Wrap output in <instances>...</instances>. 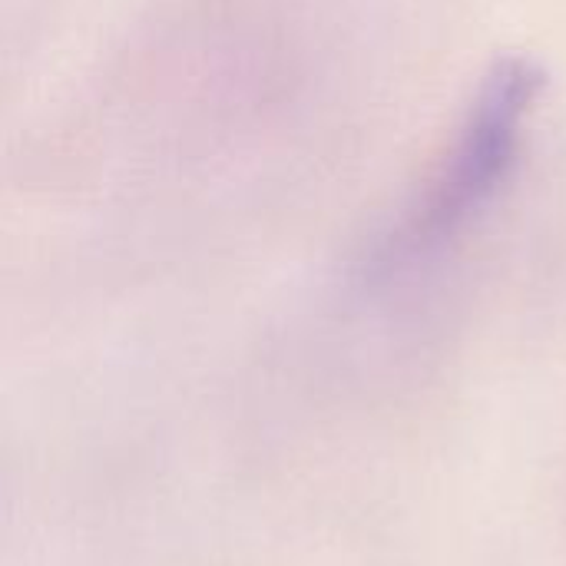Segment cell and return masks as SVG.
<instances>
[{
  "mask_svg": "<svg viewBox=\"0 0 566 566\" xmlns=\"http://www.w3.org/2000/svg\"><path fill=\"white\" fill-rule=\"evenodd\" d=\"M541 86L544 73L527 56H507L488 70L434 169L371 242L368 282L381 285L424 269L494 209L524 156Z\"/></svg>",
  "mask_w": 566,
  "mask_h": 566,
  "instance_id": "1",
  "label": "cell"
}]
</instances>
